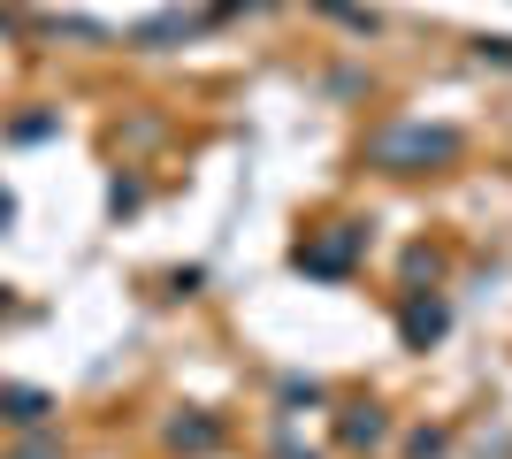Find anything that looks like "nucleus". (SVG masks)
<instances>
[{
  "mask_svg": "<svg viewBox=\"0 0 512 459\" xmlns=\"http://www.w3.org/2000/svg\"><path fill=\"white\" fill-rule=\"evenodd\" d=\"M451 153H459L451 131H390V138H375V161H383V169H428V161H451Z\"/></svg>",
  "mask_w": 512,
  "mask_h": 459,
  "instance_id": "f257e3e1",
  "label": "nucleus"
},
{
  "mask_svg": "<svg viewBox=\"0 0 512 459\" xmlns=\"http://www.w3.org/2000/svg\"><path fill=\"white\" fill-rule=\"evenodd\" d=\"M352 230H337V238H321V245H299V268H314V276H344L352 268Z\"/></svg>",
  "mask_w": 512,
  "mask_h": 459,
  "instance_id": "f03ea898",
  "label": "nucleus"
},
{
  "mask_svg": "<svg viewBox=\"0 0 512 459\" xmlns=\"http://www.w3.org/2000/svg\"><path fill=\"white\" fill-rule=\"evenodd\" d=\"M39 414H46V398H39V391H0V421H16V429H31Z\"/></svg>",
  "mask_w": 512,
  "mask_h": 459,
  "instance_id": "7ed1b4c3",
  "label": "nucleus"
},
{
  "mask_svg": "<svg viewBox=\"0 0 512 459\" xmlns=\"http://www.w3.org/2000/svg\"><path fill=\"white\" fill-rule=\"evenodd\" d=\"M406 337H413V345L444 337V306H421V299H413V306H406Z\"/></svg>",
  "mask_w": 512,
  "mask_h": 459,
  "instance_id": "20e7f679",
  "label": "nucleus"
},
{
  "mask_svg": "<svg viewBox=\"0 0 512 459\" xmlns=\"http://www.w3.org/2000/svg\"><path fill=\"white\" fill-rule=\"evenodd\" d=\"M169 444H184V452H207V444H214V421H207V414H199V421H176Z\"/></svg>",
  "mask_w": 512,
  "mask_h": 459,
  "instance_id": "39448f33",
  "label": "nucleus"
},
{
  "mask_svg": "<svg viewBox=\"0 0 512 459\" xmlns=\"http://www.w3.org/2000/svg\"><path fill=\"white\" fill-rule=\"evenodd\" d=\"M344 437H352V444H375V437H383V421H375V414H367V421L352 414V421H344Z\"/></svg>",
  "mask_w": 512,
  "mask_h": 459,
  "instance_id": "423d86ee",
  "label": "nucleus"
},
{
  "mask_svg": "<svg viewBox=\"0 0 512 459\" xmlns=\"http://www.w3.org/2000/svg\"><path fill=\"white\" fill-rule=\"evenodd\" d=\"M8 222H16V199H8V192H0V230H8Z\"/></svg>",
  "mask_w": 512,
  "mask_h": 459,
  "instance_id": "0eeeda50",
  "label": "nucleus"
},
{
  "mask_svg": "<svg viewBox=\"0 0 512 459\" xmlns=\"http://www.w3.org/2000/svg\"><path fill=\"white\" fill-rule=\"evenodd\" d=\"M23 459H54V444H39V452H23Z\"/></svg>",
  "mask_w": 512,
  "mask_h": 459,
  "instance_id": "6e6552de",
  "label": "nucleus"
},
{
  "mask_svg": "<svg viewBox=\"0 0 512 459\" xmlns=\"http://www.w3.org/2000/svg\"><path fill=\"white\" fill-rule=\"evenodd\" d=\"M0 314H8V291H0Z\"/></svg>",
  "mask_w": 512,
  "mask_h": 459,
  "instance_id": "1a4fd4ad",
  "label": "nucleus"
}]
</instances>
